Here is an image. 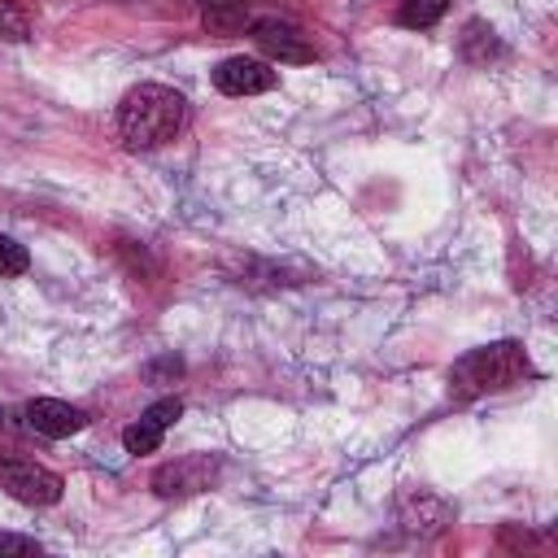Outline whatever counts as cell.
<instances>
[{
	"mask_svg": "<svg viewBox=\"0 0 558 558\" xmlns=\"http://www.w3.org/2000/svg\"><path fill=\"white\" fill-rule=\"evenodd\" d=\"M187 122V100L166 83H140L118 100V135L135 153L170 144Z\"/></svg>",
	"mask_w": 558,
	"mask_h": 558,
	"instance_id": "obj_1",
	"label": "cell"
},
{
	"mask_svg": "<svg viewBox=\"0 0 558 558\" xmlns=\"http://www.w3.org/2000/svg\"><path fill=\"white\" fill-rule=\"evenodd\" d=\"M536 371H532L527 349L519 340H493V344H480V349L462 353L449 366V397L453 401H475L484 392L514 388V384H523Z\"/></svg>",
	"mask_w": 558,
	"mask_h": 558,
	"instance_id": "obj_2",
	"label": "cell"
},
{
	"mask_svg": "<svg viewBox=\"0 0 558 558\" xmlns=\"http://www.w3.org/2000/svg\"><path fill=\"white\" fill-rule=\"evenodd\" d=\"M0 488L13 497V501H22V506H52V501H61V475L57 471H48L44 462H35V458H22V453H13V449H0Z\"/></svg>",
	"mask_w": 558,
	"mask_h": 558,
	"instance_id": "obj_3",
	"label": "cell"
},
{
	"mask_svg": "<svg viewBox=\"0 0 558 558\" xmlns=\"http://www.w3.org/2000/svg\"><path fill=\"white\" fill-rule=\"evenodd\" d=\"M222 462L214 453H187V458H174V462H161L153 471V493L166 497V501H179V497H196L205 488H214Z\"/></svg>",
	"mask_w": 558,
	"mask_h": 558,
	"instance_id": "obj_4",
	"label": "cell"
},
{
	"mask_svg": "<svg viewBox=\"0 0 558 558\" xmlns=\"http://www.w3.org/2000/svg\"><path fill=\"white\" fill-rule=\"evenodd\" d=\"M248 39H253L270 61H283V65H305V61H314L310 35H305L296 22H288V17H275V13L253 17V22H248Z\"/></svg>",
	"mask_w": 558,
	"mask_h": 558,
	"instance_id": "obj_5",
	"label": "cell"
},
{
	"mask_svg": "<svg viewBox=\"0 0 558 558\" xmlns=\"http://www.w3.org/2000/svg\"><path fill=\"white\" fill-rule=\"evenodd\" d=\"M279 83V70H270L257 57H227L214 65V87L227 96H257Z\"/></svg>",
	"mask_w": 558,
	"mask_h": 558,
	"instance_id": "obj_6",
	"label": "cell"
},
{
	"mask_svg": "<svg viewBox=\"0 0 558 558\" xmlns=\"http://www.w3.org/2000/svg\"><path fill=\"white\" fill-rule=\"evenodd\" d=\"M26 427L48 436V440H61V436H74L87 427V410L70 405V401H57V397H35L26 405Z\"/></svg>",
	"mask_w": 558,
	"mask_h": 558,
	"instance_id": "obj_7",
	"label": "cell"
},
{
	"mask_svg": "<svg viewBox=\"0 0 558 558\" xmlns=\"http://www.w3.org/2000/svg\"><path fill=\"white\" fill-rule=\"evenodd\" d=\"M253 22L248 4L244 0H201V26L218 39H231V35H244Z\"/></svg>",
	"mask_w": 558,
	"mask_h": 558,
	"instance_id": "obj_8",
	"label": "cell"
},
{
	"mask_svg": "<svg viewBox=\"0 0 558 558\" xmlns=\"http://www.w3.org/2000/svg\"><path fill=\"white\" fill-rule=\"evenodd\" d=\"M445 9H449V0H401L397 22L414 26V31H427V26H436L445 17Z\"/></svg>",
	"mask_w": 558,
	"mask_h": 558,
	"instance_id": "obj_9",
	"label": "cell"
},
{
	"mask_svg": "<svg viewBox=\"0 0 558 558\" xmlns=\"http://www.w3.org/2000/svg\"><path fill=\"white\" fill-rule=\"evenodd\" d=\"M462 52H466V61H488L501 52V44L484 22H466L462 26Z\"/></svg>",
	"mask_w": 558,
	"mask_h": 558,
	"instance_id": "obj_10",
	"label": "cell"
},
{
	"mask_svg": "<svg viewBox=\"0 0 558 558\" xmlns=\"http://www.w3.org/2000/svg\"><path fill=\"white\" fill-rule=\"evenodd\" d=\"M0 35L13 39V44L31 39V13H26V4H17V0H0Z\"/></svg>",
	"mask_w": 558,
	"mask_h": 558,
	"instance_id": "obj_11",
	"label": "cell"
},
{
	"mask_svg": "<svg viewBox=\"0 0 558 558\" xmlns=\"http://www.w3.org/2000/svg\"><path fill=\"white\" fill-rule=\"evenodd\" d=\"M161 436H166V427L140 418V423H131V427L122 432V445H126V453H153V449L161 445Z\"/></svg>",
	"mask_w": 558,
	"mask_h": 558,
	"instance_id": "obj_12",
	"label": "cell"
},
{
	"mask_svg": "<svg viewBox=\"0 0 558 558\" xmlns=\"http://www.w3.org/2000/svg\"><path fill=\"white\" fill-rule=\"evenodd\" d=\"M26 266H31V253H26L13 235H0V279L26 275Z\"/></svg>",
	"mask_w": 558,
	"mask_h": 558,
	"instance_id": "obj_13",
	"label": "cell"
},
{
	"mask_svg": "<svg viewBox=\"0 0 558 558\" xmlns=\"http://www.w3.org/2000/svg\"><path fill=\"white\" fill-rule=\"evenodd\" d=\"M179 414H183V401H179V397H161V401H153V405L144 410V418L157 423V427H170Z\"/></svg>",
	"mask_w": 558,
	"mask_h": 558,
	"instance_id": "obj_14",
	"label": "cell"
},
{
	"mask_svg": "<svg viewBox=\"0 0 558 558\" xmlns=\"http://www.w3.org/2000/svg\"><path fill=\"white\" fill-rule=\"evenodd\" d=\"M0 554H39V541H35V536H13V532H0Z\"/></svg>",
	"mask_w": 558,
	"mask_h": 558,
	"instance_id": "obj_15",
	"label": "cell"
},
{
	"mask_svg": "<svg viewBox=\"0 0 558 558\" xmlns=\"http://www.w3.org/2000/svg\"><path fill=\"white\" fill-rule=\"evenodd\" d=\"M0 432H4V436L26 432V410H9V405H0Z\"/></svg>",
	"mask_w": 558,
	"mask_h": 558,
	"instance_id": "obj_16",
	"label": "cell"
}]
</instances>
